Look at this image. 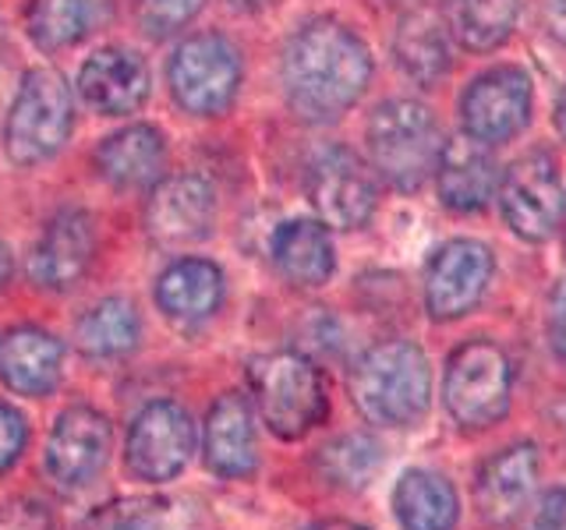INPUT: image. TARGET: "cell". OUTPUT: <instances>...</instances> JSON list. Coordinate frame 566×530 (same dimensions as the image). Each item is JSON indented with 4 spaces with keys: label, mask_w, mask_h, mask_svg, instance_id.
I'll return each mask as SVG.
<instances>
[{
    "label": "cell",
    "mask_w": 566,
    "mask_h": 530,
    "mask_svg": "<svg viewBox=\"0 0 566 530\" xmlns=\"http://www.w3.org/2000/svg\"><path fill=\"white\" fill-rule=\"evenodd\" d=\"M371 82V53L358 32L315 18L301 25L283 50V93L291 110L308 124H329L347 114Z\"/></svg>",
    "instance_id": "1"
},
{
    "label": "cell",
    "mask_w": 566,
    "mask_h": 530,
    "mask_svg": "<svg viewBox=\"0 0 566 530\" xmlns=\"http://www.w3.org/2000/svg\"><path fill=\"white\" fill-rule=\"evenodd\" d=\"M350 400L382 428H411L432 403V364L415 340H382L350 368Z\"/></svg>",
    "instance_id": "2"
},
{
    "label": "cell",
    "mask_w": 566,
    "mask_h": 530,
    "mask_svg": "<svg viewBox=\"0 0 566 530\" xmlns=\"http://www.w3.org/2000/svg\"><path fill=\"white\" fill-rule=\"evenodd\" d=\"M442 131L429 106L415 99H389L368 120V152L379 177L397 191H418L439 167Z\"/></svg>",
    "instance_id": "3"
},
{
    "label": "cell",
    "mask_w": 566,
    "mask_h": 530,
    "mask_svg": "<svg viewBox=\"0 0 566 530\" xmlns=\"http://www.w3.org/2000/svg\"><path fill=\"white\" fill-rule=\"evenodd\" d=\"M252 379V396L259 406L262 424L276 438L294 442L305 438L315 424L326 417V382L305 353L297 350H276L255 358L248 368Z\"/></svg>",
    "instance_id": "4"
},
{
    "label": "cell",
    "mask_w": 566,
    "mask_h": 530,
    "mask_svg": "<svg viewBox=\"0 0 566 530\" xmlns=\"http://www.w3.org/2000/svg\"><path fill=\"white\" fill-rule=\"evenodd\" d=\"M75 128V96L64 75L35 67L22 78L4 124V149L14 167H40L57 156Z\"/></svg>",
    "instance_id": "5"
},
{
    "label": "cell",
    "mask_w": 566,
    "mask_h": 530,
    "mask_svg": "<svg viewBox=\"0 0 566 530\" xmlns=\"http://www.w3.org/2000/svg\"><path fill=\"white\" fill-rule=\"evenodd\" d=\"M513 364L500 343L478 340L460 343L442 371V403L464 432H485L510 414Z\"/></svg>",
    "instance_id": "6"
},
{
    "label": "cell",
    "mask_w": 566,
    "mask_h": 530,
    "mask_svg": "<svg viewBox=\"0 0 566 530\" xmlns=\"http://www.w3.org/2000/svg\"><path fill=\"white\" fill-rule=\"evenodd\" d=\"M170 93L191 117H220L241 88V53L220 32H199L177 43L167 64Z\"/></svg>",
    "instance_id": "7"
},
{
    "label": "cell",
    "mask_w": 566,
    "mask_h": 530,
    "mask_svg": "<svg viewBox=\"0 0 566 530\" xmlns=\"http://www.w3.org/2000/svg\"><path fill=\"white\" fill-rule=\"evenodd\" d=\"M495 191H500V209H503L506 226L521 241H531V244L548 241L566 220L559 163L542 149L513 159L503 170V181Z\"/></svg>",
    "instance_id": "8"
},
{
    "label": "cell",
    "mask_w": 566,
    "mask_h": 530,
    "mask_svg": "<svg viewBox=\"0 0 566 530\" xmlns=\"http://www.w3.org/2000/svg\"><path fill=\"white\" fill-rule=\"evenodd\" d=\"M195 421L181 403L153 400L135 414L128 442H124V464L138 481L164 485L181 474L195 456Z\"/></svg>",
    "instance_id": "9"
},
{
    "label": "cell",
    "mask_w": 566,
    "mask_h": 530,
    "mask_svg": "<svg viewBox=\"0 0 566 530\" xmlns=\"http://www.w3.org/2000/svg\"><path fill=\"white\" fill-rule=\"evenodd\" d=\"M531 103H535V88H531L524 67H492L478 75L460 96L464 135L485 141V146H503L527 128Z\"/></svg>",
    "instance_id": "10"
},
{
    "label": "cell",
    "mask_w": 566,
    "mask_h": 530,
    "mask_svg": "<svg viewBox=\"0 0 566 530\" xmlns=\"http://www.w3.org/2000/svg\"><path fill=\"white\" fill-rule=\"evenodd\" d=\"M308 199L326 226L361 230L379 205V184L350 149L333 146L308 170Z\"/></svg>",
    "instance_id": "11"
},
{
    "label": "cell",
    "mask_w": 566,
    "mask_h": 530,
    "mask_svg": "<svg viewBox=\"0 0 566 530\" xmlns=\"http://www.w3.org/2000/svg\"><path fill=\"white\" fill-rule=\"evenodd\" d=\"M492 252L489 244L471 241V237H457L447 241L432 255L429 269H424V311H429L436 322H453V318H464L482 305V297L492 283Z\"/></svg>",
    "instance_id": "12"
},
{
    "label": "cell",
    "mask_w": 566,
    "mask_h": 530,
    "mask_svg": "<svg viewBox=\"0 0 566 530\" xmlns=\"http://www.w3.org/2000/svg\"><path fill=\"white\" fill-rule=\"evenodd\" d=\"M217 220V191L199 173L164 177L146 205V230L164 247H188L209 237Z\"/></svg>",
    "instance_id": "13"
},
{
    "label": "cell",
    "mask_w": 566,
    "mask_h": 530,
    "mask_svg": "<svg viewBox=\"0 0 566 530\" xmlns=\"http://www.w3.org/2000/svg\"><path fill=\"white\" fill-rule=\"evenodd\" d=\"M114 449V428L93 406H71L46 442V470L61 488H85L106 467Z\"/></svg>",
    "instance_id": "14"
},
{
    "label": "cell",
    "mask_w": 566,
    "mask_h": 530,
    "mask_svg": "<svg viewBox=\"0 0 566 530\" xmlns=\"http://www.w3.org/2000/svg\"><path fill=\"white\" fill-rule=\"evenodd\" d=\"M538 485V449L531 442H513V446L492 453L474 481V506L492 530H510L524 520L531 495Z\"/></svg>",
    "instance_id": "15"
},
{
    "label": "cell",
    "mask_w": 566,
    "mask_h": 530,
    "mask_svg": "<svg viewBox=\"0 0 566 530\" xmlns=\"http://www.w3.org/2000/svg\"><path fill=\"white\" fill-rule=\"evenodd\" d=\"M96 258V223L85 209H61L32 247L29 276L43 290H71Z\"/></svg>",
    "instance_id": "16"
},
{
    "label": "cell",
    "mask_w": 566,
    "mask_h": 530,
    "mask_svg": "<svg viewBox=\"0 0 566 530\" xmlns=\"http://www.w3.org/2000/svg\"><path fill=\"white\" fill-rule=\"evenodd\" d=\"M78 93L103 117H128L142 110L153 93L149 64L135 50H96L78 71Z\"/></svg>",
    "instance_id": "17"
},
{
    "label": "cell",
    "mask_w": 566,
    "mask_h": 530,
    "mask_svg": "<svg viewBox=\"0 0 566 530\" xmlns=\"http://www.w3.org/2000/svg\"><path fill=\"white\" fill-rule=\"evenodd\" d=\"M206 467L220 477H252L259 467V442H255V414L252 403L241 393H223L206 414Z\"/></svg>",
    "instance_id": "18"
},
{
    "label": "cell",
    "mask_w": 566,
    "mask_h": 530,
    "mask_svg": "<svg viewBox=\"0 0 566 530\" xmlns=\"http://www.w3.org/2000/svg\"><path fill=\"white\" fill-rule=\"evenodd\" d=\"M64 375V343L46 329L22 326L0 340V382L18 396H50Z\"/></svg>",
    "instance_id": "19"
},
{
    "label": "cell",
    "mask_w": 566,
    "mask_h": 530,
    "mask_svg": "<svg viewBox=\"0 0 566 530\" xmlns=\"http://www.w3.org/2000/svg\"><path fill=\"white\" fill-rule=\"evenodd\" d=\"M436 177L439 199L453 212H482L492 202L495 188H500V170H495L489 146L471 135L450 138L442 146Z\"/></svg>",
    "instance_id": "20"
},
{
    "label": "cell",
    "mask_w": 566,
    "mask_h": 530,
    "mask_svg": "<svg viewBox=\"0 0 566 530\" xmlns=\"http://www.w3.org/2000/svg\"><path fill=\"white\" fill-rule=\"evenodd\" d=\"M167 163V141L153 124H128L106 135L96 149V170L111 188L135 191L159 181Z\"/></svg>",
    "instance_id": "21"
},
{
    "label": "cell",
    "mask_w": 566,
    "mask_h": 530,
    "mask_svg": "<svg viewBox=\"0 0 566 530\" xmlns=\"http://www.w3.org/2000/svg\"><path fill=\"white\" fill-rule=\"evenodd\" d=\"M156 305L174 322H206L223 305V273L209 258H177L156 279Z\"/></svg>",
    "instance_id": "22"
},
{
    "label": "cell",
    "mask_w": 566,
    "mask_h": 530,
    "mask_svg": "<svg viewBox=\"0 0 566 530\" xmlns=\"http://www.w3.org/2000/svg\"><path fill=\"white\" fill-rule=\"evenodd\" d=\"M270 255L276 273L294 287H323L336 269L329 226L323 220H287L276 226Z\"/></svg>",
    "instance_id": "23"
},
{
    "label": "cell",
    "mask_w": 566,
    "mask_h": 530,
    "mask_svg": "<svg viewBox=\"0 0 566 530\" xmlns=\"http://www.w3.org/2000/svg\"><path fill=\"white\" fill-rule=\"evenodd\" d=\"M114 0H29V40L53 53L85 43L88 35L111 25Z\"/></svg>",
    "instance_id": "24"
},
{
    "label": "cell",
    "mask_w": 566,
    "mask_h": 530,
    "mask_svg": "<svg viewBox=\"0 0 566 530\" xmlns=\"http://www.w3.org/2000/svg\"><path fill=\"white\" fill-rule=\"evenodd\" d=\"M394 512L403 530H453L460 520V499L450 477L436 470H403L394 488Z\"/></svg>",
    "instance_id": "25"
},
{
    "label": "cell",
    "mask_w": 566,
    "mask_h": 530,
    "mask_svg": "<svg viewBox=\"0 0 566 530\" xmlns=\"http://www.w3.org/2000/svg\"><path fill=\"white\" fill-rule=\"evenodd\" d=\"M447 29L429 11L403 14V22L394 35V57L400 71L421 88H432L450 71V40Z\"/></svg>",
    "instance_id": "26"
},
{
    "label": "cell",
    "mask_w": 566,
    "mask_h": 530,
    "mask_svg": "<svg viewBox=\"0 0 566 530\" xmlns=\"http://www.w3.org/2000/svg\"><path fill=\"white\" fill-rule=\"evenodd\" d=\"M517 0H442L447 32L471 53L500 50L517 25Z\"/></svg>",
    "instance_id": "27"
},
{
    "label": "cell",
    "mask_w": 566,
    "mask_h": 530,
    "mask_svg": "<svg viewBox=\"0 0 566 530\" xmlns=\"http://www.w3.org/2000/svg\"><path fill=\"white\" fill-rule=\"evenodd\" d=\"M142 336V318L128 297H106L96 308H88L78 318L75 340L82 347L85 358L96 361H114V358H128L138 347Z\"/></svg>",
    "instance_id": "28"
},
{
    "label": "cell",
    "mask_w": 566,
    "mask_h": 530,
    "mask_svg": "<svg viewBox=\"0 0 566 530\" xmlns=\"http://www.w3.org/2000/svg\"><path fill=\"white\" fill-rule=\"evenodd\" d=\"M379 464H382V449H379V442L368 435H340L315 456L318 477L344 491L365 488L371 477H376Z\"/></svg>",
    "instance_id": "29"
},
{
    "label": "cell",
    "mask_w": 566,
    "mask_h": 530,
    "mask_svg": "<svg viewBox=\"0 0 566 530\" xmlns=\"http://www.w3.org/2000/svg\"><path fill=\"white\" fill-rule=\"evenodd\" d=\"M88 530H177L174 502L149 499V495L106 502L88 517Z\"/></svg>",
    "instance_id": "30"
},
{
    "label": "cell",
    "mask_w": 566,
    "mask_h": 530,
    "mask_svg": "<svg viewBox=\"0 0 566 530\" xmlns=\"http://www.w3.org/2000/svg\"><path fill=\"white\" fill-rule=\"evenodd\" d=\"M206 8V0H138L135 18L138 29L149 35V40H167L177 29H185L195 22V14Z\"/></svg>",
    "instance_id": "31"
},
{
    "label": "cell",
    "mask_w": 566,
    "mask_h": 530,
    "mask_svg": "<svg viewBox=\"0 0 566 530\" xmlns=\"http://www.w3.org/2000/svg\"><path fill=\"white\" fill-rule=\"evenodd\" d=\"M29 442V424L22 411H14L11 403H0V474L18 464V456L25 453Z\"/></svg>",
    "instance_id": "32"
},
{
    "label": "cell",
    "mask_w": 566,
    "mask_h": 530,
    "mask_svg": "<svg viewBox=\"0 0 566 530\" xmlns=\"http://www.w3.org/2000/svg\"><path fill=\"white\" fill-rule=\"evenodd\" d=\"M548 343L559 361H566V276L556 283L553 300H548Z\"/></svg>",
    "instance_id": "33"
},
{
    "label": "cell",
    "mask_w": 566,
    "mask_h": 530,
    "mask_svg": "<svg viewBox=\"0 0 566 530\" xmlns=\"http://www.w3.org/2000/svg\"><path fill=\"white\" fill-rule=\"evenodd\" d=\"M531 530H566V488H556L545 495Z\"/></svg>",
    "instance_id": "34"
},
{
    "label": "cell",
    "mask_w": 566,
    "mask_h": 530,
    "mask_svg": "<svg viewBox=\"0 0 566 530\" xmlns=\"http://www.w3.org/2000/svg\"><path fill=\"white\" fill-rule=\"evenodd\" d=\"M545 25L559 43H566V0H545Z\"/></svg>",
    "instance_id": "35"
},
{
    "label": "cell",
    "mask_w": 566,
    "mask_h": 530,
    "mask_svg": "<svg viewBox=\"0 0 566 530\" xmlns=\"http://www.w3.org/2000/svg\"><path fill=\"white\" fill-rule=\"evenodd\" d=\"M11 283V252H8V244L0 241V290H4Z\"/></svg>",
    "instance_id": "36"
},
{
    "label": "cell",
    "mask_w": 566,
    "mask_h": 530,
    "mask_svg": "<svg viewBox=\"0 0 566 530\" xmlns=\"http://www.w3.org/2000/svg\"><path fill=\"white\" fill-rule=\"evenodd\" d=\"M305 530H368L361 523H350V520H323V523H312Z\"/></svg>",
    "instance_id": "37"
},
{
    "label": "cell",
    "mask_w": 566,
    "mask_h": 530,
    "mask_svg": "<svg viewBox=\"0 0 566 530\" xmlns=\"http://www.w3.org/2000/svg\"><path fill=\"white\" fill-rule=\"evenodd\" d=\"M556 128L566 141V85H563V93H559V103H556Z\"/></svg>",
    "instance_id": "38"
},
{
    "label": "cell",
    "mask_w": 566,
    "mask_h": 530,
    "mask_svg": "<svg viewBox=\"0 0 566 530\" xmlns=\"http://www.w3.org/2000/svg\"><path fill=\"white\" fill-rule=\"evenodd\" d=\"M230 4H238V8H255V4H262V0H230Z\"/></svg>",
    "instance_id": "39"
}]
</instances>
